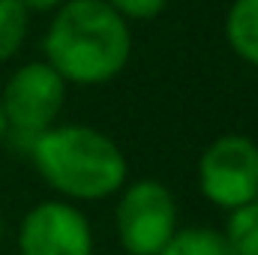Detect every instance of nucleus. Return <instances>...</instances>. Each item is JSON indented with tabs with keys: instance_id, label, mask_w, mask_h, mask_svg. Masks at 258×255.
I'll return each mask as SVG.
<instances>
[{
	"instance_id": "obj_1",
	"label": "nucleus",
	"mask_w": 258,
	"mask_h": 255,
	"mask_svg": "<svg viewBox=\"0 0 258 255\" xmlns=\"http://www.w3.org/2000/svg\"><path fill=\"white\" fill-rule=\"evenodd\" d=\"M42 54L66 84H108L132 57V30L105 0H66L45 30Z\"/></svg>"
},
{
	"instance_id": "obj_2",
	"label": "nucleus",
	"mask_w": 258,
	"mask_h": 255,
	"mask_svg": "<svg viewBox=\"0 0 258 255\" xmlns=\"http://www.w3.org/2000/svg\"><path fill=\"white\" fill-rule=\"evenodd\" d=\"M39 177L63 201H102L126 186L129 162L120 144L96 126L54 123L30 141Z\"/></svg>"
},
{
	"instance_id": "obj_3",
	"label": "nucleus",
	"mask_w": 258,
	"mask_h": 255,
	"mask_svg": "<svg viewBox=\"0 0 258 255\" xmlns=\"http://www.w3.org/2000/svg\"><path fill=\"white\" fill-rule=\"evenodd\" d=\"M114 228L126 255H159L177 234L174 192L153 177L126 183L114 207Z\"/></svg>"
},
{
	"instance_id": "obj_4",
	"label": "nucleus",
	"mask_w": 258,
	"mask_h": 255,
	"mask_svg": "<svg viewBox=\"0 0 258 255\" xmlns=\"http://www.w3.org/2000/svg\"><path fill=\"white\" fill-rule=\"evenodd\" d=\"M198 189L213 207L225 213L255 201L258 144L240 132H225L213 138L198 159Z\"/></svg>"
},
{
	"instance_id": "obj_5",
	"label": "nucleus",
	"mask_w": 258,
	"mask_h": 255,
	"mask_svg": "<svg viewBox=\"0 0 258 255\" xmlns=\"http://www.w3.org/2000/svg\"><path fill=\"white\" fill-rule=\"evenodd\" d=\"M66 87L69 84L45 60L18 66L0 87V102L9 132L33 141L36 135L51 129L63 111Z\"/></svg>"
},
{
	"instance_id": "obj_6",
	"label": "nucleus",
	"mask_w": 258,
	"mask_h": 255,
	"mask_svg": "<svg viewBox=\"0 0 258 255\" xmlns=\"http://www.w3.org/2000/svg\"><path fill=\"white\" fill-rule=\"evenodd\" d=\"M18 255H93L90 219L72 201H39L18 225Z\"/></svg>"
},
{
	"instance_id": "obj_7",
	"label": "nucleus",
	"mask_w": 258,
	"mask_h": 255,
	"mask_svg": "<svg viewBox=\"0 0 258 255\" xmlns=\"http://www.w3.org/2000/svg\"><path fill=\"white\" fill-rule=\"evenodd\" d=\"M225 39L231 51L258 69V0H234L225 15Z\"/></svg>"
},
{
	"instance_id": "obj_8",
	"label": "nucleus",
	"mask_w": 258,
	"mask_h": 255,
	"mask_svg": "<svg viewBox=\"0 0 258 255\" xmlns=\"http://www.w3.org/2000/svg\"><path fill=\"white\" fill-rule=\"evenodd\" d=\"M159 255H234L219 228H177Z\"/></svg>"
},
{
	"instance_id": "obj_9",
	"label": "nucleus",
	"mask_w": 258,
	"mask_h": 255,
	"mask_svg": "<svg viewBox=\"0 0 258 255\" xmlns=\"http://www.w3.org/2000/svg\"><path fill=\"white\" fill-rule=\"evenodd\" d=\"M222 234L234 255H258V198L243 207L228 210Z\"/></svg>"
},
{
	"instance_id": "obj_10",
	"label": "nucleus",
	"mask_w": 258,
	"mask_h": 255,
	"mask_svg": "<svg viewBox=\"0 0 258 255\" xmlns=\"http://www.w3.org/2000/svg\"><path fill=\"white\" fill-rule=\"evenodd\" d=\"M30 30V12L21 0H0V63L12 60Z\"/></svg>"
},
{
	"instance_id": "obj_11",
	"label": "nucleus",
	"mask_w": 258,
	"mask_h": 255,
	"mask_svg": "<svg viewBox=\"0 0 258 255\" xmlns=\"http://www.w3.org/2000/svg\"><path fill=\"white\" fill-rule=\"evenodd\" d=\"M105 3L126 21H150L168 6V0H105Z\"/></svg>"
},
{
	"instance_id": "obj_12",
	"label": "nucleus",
	"mask_w": 258,
	"mask_h": 255,
	"mask_svg": "<svg viewBox=\"0 0 258 255\" xmlns=\"http://www.w3.org/2000/svg\"><path fill=\"white\" fill-rule=\"evenodd\" d=\"M66 0H21L27 12H57Z\"/></svg>"
},
{
	"instance_id": "obj_13",
	"label": "nucleus",
	"mask_w": 258,
	"mask_h": 255,
	"mask_svg": "<svg viewBox=\"0 0 258 255\" xmlns=\"http://www.w3.org/2000/svg\"><path fill=\"white\" fill-rule=\"evenodd\" d=\"M9 138V123H6V114H3V102H0V144Z\"/></svg>"
},
{
	"instance_id": "obj_14",
	"label": "nucleus",
	"mask_w": 258,
	"mask_h": 255,
	"mask_svg": "<svg viewBox=\"0 0 258 255\" xmlns=\"http://www.w3.org/2000/svg\"><path fill=\"white\" fill-rule=\"evenodd\" d=\"M0 237H3V213H0Z\"/></svg>"
}]
</instances>
